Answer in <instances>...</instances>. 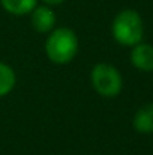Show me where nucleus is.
<instances>
[{
  "mask_svg": "<svg viewBox=\"0 0 153 155\" xmlns=\"http://www.w3.org/2000/svg\"><path fill=\"white\" fill-rule=\"evenodd\" d=\"M15 81H17V77H15L14 69L9 65L0 62V98L8 95L14 89Z\"/></svg>",
  "mask_w": 153,
  "mask_h": 155,
  "instance_id": "8",
  "label": "nucleus"
},
{
  "mask_svg": "<svg viewBox=\"0 0 153 155\" xmlns=\"http://www.w3.org/2000/svg\"><path fill=\"white\" fill-rule=\"evenodd\" d=\"M32 26L39 33H48L56 24V14L48 6H38L32 12Z\"/></svg>",
  "mask_w": 153,
  "mask_h": 155,
  "instance_id": "5",
  "label": "nucleus"
},
{
  "mask_svg": "<svg viewBox=\"0 0 153 155\" xmlns=\"http://www.w3.org/2000/svg\"><path fill=\"white\" fill-rule=\"evenodd\" d=\"M78 51V38L74 30L59 27L53 30L45 42V53L51 62L63 65L71 62Z\"/></svg>",
  "mask_w": 153,
  "mask_h": 155,
  "instance_id": "2",
  "label": "nucleus"
},
{
  "mask_svg": "<svg viewBox=\"0 0 153 155\" xmlns=\"http://www.w3.org/2000/svg\"><path fill=\"white\" fill-rule=\"evenodd\" d=\"M113 36L114 39L125 47H134L143 39V20L140 14L134 9H123L119 12L113 21Z\"/></svg>",
  "mask_w": 153,
  "mask_h": 155,
  "instance_id": "1",
  "label": "nucleus"
},
{
  "mask_svg": "<svg viewBox=\"0 0 153 155\" xmlns=\"http://www.w3.org/2000/svg\"><path fill=\"white\" fill-rule=\"evenodd\" d=\"M131 62L132 65L144 72H152L153 71V45L150 44H143L138 42L137 45L132 47L131 51Z\"/></svg>",
  "mask_w": 153,
  "mask_h": 155,
  "instance_id": "4",
  "label": "nucleus"
},
{
  "mask_svg": "<svg viewBox=\"0 0 153 155\" xmlns=\"http://www.w3.org/2000/svg\"><path fill=\"white\" fill-rule=\"evenodd\" d=\"M44 3H47V5H51V6H54V5H60V3H63L65 0H42Z\"/></svg>",
  "mask_w": 153,
  "mask_h": 155,
  "instance_id": "9",
  "label": "nucleus"
},
{
  "mask_svg": "<svg viewBox=\"0 0 153 155\" xmlns=\"http://www.w3.org/2000/svg\"><path fill=\"white\" fill-rule=\"evenodd\" d=\"M134 128L141 134L153 133V103L144 104L134 116Z\"/></svg>",
  "mask_w": 153,
  "mask_h": 155,
  "instance_id": "6",
  "label": "nucleus"
},
{
  "mask_svg": "<svg viewBox=\"0 0 153 155\" xmlns=\"http://www.w3.org/2000/svg\"><path fill=\"white\" fill-rule=\"evenodd\" d=\"M0 3L6 12L14 15H24L30 14L36 8L38 0H0Z\"/></svg>",
  "mask_w": 153,
  "mask_h": 155,
  "instance_id": "7",
  "label": "nucleus"
},
{
  "mask_svg": "<svg viewBox=\"0 0 153 155\" xmlns=\"http://www.w3.org/2000/svg\"><path fill=\"white\" fill-rule=\"evenodd\" d=\"M90 80L93 89L101 97H107V98L117 97L123 86V80L119 69L110 63L95 65L90 74Z\"/></svg>",
  "mask_w": 153,
  "mask_h": 155,
  "instance_id": "3",
  "label": "nucleus"
}]
</instances>
